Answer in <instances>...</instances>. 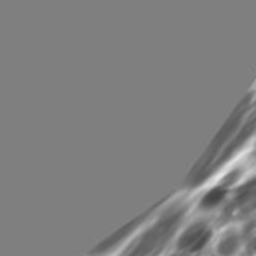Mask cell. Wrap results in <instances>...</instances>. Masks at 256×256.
Masks as SVG:
<instances>
[{"label":"cell","mask_w":256,"mask_h":256,"mask_svg":"<svg viewBox=\"0 0 256 256\" xmlns=\"http://www.w3.org/2000/svg\"><path fill=\"white\" fill-rule=\"evenodd\" d=\"M222 212L230 222H239V220L256 216V174L244 178L234 188L228 204Z\"/></svg>","instance_id":"cell-2"},{"label":"cell","mask_w":256,"mask_h":256,"mask_svg":"<svg viewBox=\"0 0 256 256\" xmlns=\"http://www.w3.org/2000/svg\"><path fill=\"white\" fill-rule=\"evenodd\" d=\"M246 248V234L242 226L230 225L223 230L212 244V253L216 256H239L244 253Z\"/></svg>","instance_id":"cell-3"},{"label":"cell","mask_w":256,"mask_h":256,"mask_svg":"<svg viewBox=\"0 0 256 256\" xmlns=\"http://www.w3.org/2000/svg\"><path fill=\"white\" fill-rule=\"evenodd\" d=\"M169 256H188V254H185V253H180V251H174V250H172V253L169 254Z\"/></svg>","instance_id":"cell-5"},{"label":"cell","mask_w":256,"mask_h":256,"mask_svg":"<svg viewBox=\"0 0 256 256\" xmlns=\"http://www.w3.org/2000/svg\"><path fill=\"white\" fill-rule=\"evenodd\" d=\"M251 157H253V160L256 162V142H254V145H253V150H251Z\"/></svg>","instance_id":"cell-4"},{"label":"cell","mask_w":256,"mask_h":256,"mask_svg":"<svg viewBox=\"0 0 256 256\" xmlns=\"http://www.w3.org/2000/svg\"><path fill=\"white\" fill-rule=\"evenodd\" d=\"M216 240V230L211 220L196 218L188 222L174 240V251L185 253L188 256H202L212 250V244Z\"/></svg>","instance_id":"cell-1"},{"label":"cell","mask_w":256,"mask_h":256,"mask_svg":"<svg viewBox=\"0 0 256 256\" xmlns=\"http://www.w3.org/2000/svg\"><path fill=\"white\" fill-rule=\"evenodd\" d=\"M254 256H256V254H254Z\"/></svg>","instance_id":"cell-6"}]
</instances>
